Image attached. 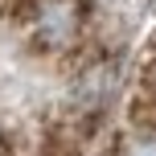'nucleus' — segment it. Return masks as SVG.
Segmentation results:
<instances>
[{
	"mask_svg": "<svg viewBox=\"0 0 156 156\" xmlns=\"http://www.w3.org/2000/svg\"><path fill=\"white\" fill-rule=\"evenodd\" d=\"M29 16H33V29H37V37L45 41V45H66V41H74L78 25H82L78 0H33Z\"/></svg>",
	"mask_w": 156,
	"mask_h": 156,
	"instance_id": "f257e3e1",
	"label": "nucleus"
},
{
	"mask_svg": "<svg viewBox=\"0 0 156 156\" xmlns=\"http://www.w3.org/2000/svg\"><path fill=\"white\" fill-rule=\"evenodd\" d=\"M119 156H156V136H136V140H127Z\"/></svg>",
	"mask_w": 156,
	"mask_h": 156,
	"instance_id": "f03ea898",
	"label": "nucleus"
}]
</instances>
